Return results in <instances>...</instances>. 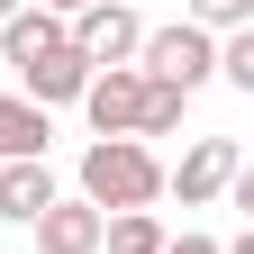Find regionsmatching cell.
<instances>
[{"label":"cell","mask_w":254,"mask_h":254,"mask_svg":"<svg viewBox=\"0 0 254 254\" xmlns=\"http://www.w3.org/2000/svg\"><path fill=\"white\" fill-rule=\"evenodd\" d=\"M73 200L100 209V218L154 209V200H164V164H154V145H136V136H91V145H82V190H73Z\"/></svg>","instance_id":"obj_1"},{"label":"cell","mask_w":254,"mask_h":254,"mask_svg":"<svg viewBox=\"0 0 254 254\" xmlns=\"http://www.w3.org/2000/svg\"><path fill=\"white\" fill-rule=\"evenodd\" d=\"M136 73H145V82H173L182 100H190L200 82H218V37H209V27H190V18H182V27H145Z\"/></svg>","instance_id":"obj_2"},{"label":"cell","mask_w":254,"mask_h":254,"mask_svg":"<svg viewBox=\"0 0 254 254\" xmlns=\"http://www.w3.org/2000/svg\"><path fill=\"white\" fill-rule=\"evenodd\" d=\"M64 37H73V55L91 64V73H109V64H136L145 18H136V9H118V0H91V9L64 18Z\"/></svg>","instance_id":"obj_3"},{"label":"cell","mask_w":254,"mask_h":254,"mask_svg":"<svg viewBox=\"0 0 254 254\" xmlns=\"http://www.w3.org/2000/svg\"><path fill=\"white\" fill-rule=\"evenodd\" d=\"M236 173H245L236 136H200V145L164 173V190H182V209H200V200H227V182H236Z\"/></svg>","instance_id":"obj_4"},{"label":"cell","mask_w":254,"mask_h":254,"mask_svg":"<svg viewBox=\"0 0 254 254\" xmlns=\"http://www.w3.org/2000/svg\"><path fill=\"white\" fill-rule=\"evenodd\" d=\"M136 100H145V73L136 64H109V73H91V91H82V118H91V136H136Z\"/></svg>","instance_id":"obj_5"},{"label":"cell","mask_w":254,"mask_h":254,"mask_svg":"<svg viewBox=\"0 0 254 254\" xmlns=\"http://www.w3.org/2000/svg\"><path fill=\"white\" fill-rule=\"evenodd\" d=\"M18 82H27V91H18V100H37V109L55 118V109H73V100H82V91H91V64L73 55V37H64V46H46L37 64H18Z\"/></svg>","instance_id":"obj_6"},{"label":"cell","mask_w":254,"mask_h":254,"mask_svg":"<svg viewBox=\"0 0 254 254\" xmlns=\"http://www.w3.org/2000/svg\"><path fill=\"white\" fill-rule=\"evenodd\" d=\"M46 136H55V118L18 91H0V164H46Z\"/></svg>","instance_id":"obj_7"},{"label":"cell","mask_w":254,"mask_h":254,"mask_svg":"<svg viewBox=\"0 0 254 254\" xmlns=\"http://www.w3.org/2000/svg\"><path fill=\"white\" fill-rule=\"evenodd\" d=\"M37 254H100V209L55 200V209L37 218Z\"/></svg>","instance_id":"obj_8"},{"label":"cell","mask_w":254,"mask_h":254,"mask_svg":"<svg viewBox=\"0 0 254 254\" xmlns=\"http://www.w3.org/2000/svg\"><path fill=\"white\" fill-rule=\"evenodd\" d=\"M55 200H64V190H55L46 164H0V218H27V227H37Z\"/></svg>","instance_id":"obj_9"},{"label":"cell","mask_w":254,"mask_h":254,"mask_svg":"<svg viewBox=\"0 0 254 254\" xmlns=\"http://www.w3.org/2000/svg\"><path fill=\"white\" fill-rule=\"evenodd\" d=\"M46 46H64V18H46V9H18V18H0V64H37Z\"/></svg>","instance_id":"obj_10"},{"label":"cell","mask_w":254,"mask_h":254,"mask_svg":"<svg viewBox=\"0 0 254 254\" xmlns=\"http://www.w3.org/2000/svg\"><path fill=\"white\" fill-rule=\"evenodd\" d=\"M173 236H164V218L154 209H118V218H100V254H164Z\"/></svg>","instance_id":"obj_11"},{"label":"cell","mask_w":254,"mask_h":254,"mask_svg":"<svg viewBox=\"0 0 254 254\" xmlns=\"http://www.w3.org/2000/svg\"><path fill=\"white\" fill-rule=\"evenodd\" d=\"M182 109H190V100H182L173 82H145V100H136V145H145V136H173Z\"/></svg>","instance_id":"obj_12"},{"label":"cell","mask_w":254,"mask_h":254,"mask_svg":"<svg viewBox=\"0 0 254 254\" xmlns=\"http://www.w3.org/2000/svg\"><path fill=\"white\" fill-rule=\"evenodd\" d=\"M190 27H209V37H236V27H254V0H190Z\"/></svg>","instance_id":"obj_13"},{"label":"cell","mask_w":254,"mask_h":254,"mask_svg":"<svg viewBox=\"0 0 254 254\" xmlns=\"http://www.w3.org/2000/svg\"><path fill=\"white\" fill-rule=\"evenodd\" d=\"M218 82L254 91V27H236V37H218Z\"/></svg>","instance_id":"obj_14"},{"label":"cell","mask_w":254,"mask_h":254,"mask_svg":"<svg viewBox=\"0 0 254 254\" xmlns=\"http://www.w3.org/2000/svg\"><path fill=\"white\" fill-rule=\"evenodd\" d=\"M27 9H46V18H73V9H91V0H27Z\"/></svg>","instance_id":"obj_15"},{"label":"cell","mask_w":254,"mask_h":254,"mask_svg":"<svg viewBox=\"0 0 254 254\" xmlns=\"http://www.w3.org/2000/svg\"><path fill=\"white\" fill-rule=\"evenodd\" d=\"M18 9H27V0H0V18H18Z\"/></svg>","instance_id":"obj_16"},{"label":"cell","mask_w":254,"mask_h":254,"mask_svg":"<svg viewBox=\"0 0 254 254\" xmlns=\"http://www.w3.org/2000/svg\"><path fill=\"white\" fill-rule=\"evenodd\" d=\"M118 9H145V0H118Z\"/></svg>","instance_id":"obj_17"}]
</instances>
